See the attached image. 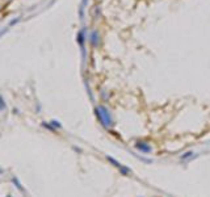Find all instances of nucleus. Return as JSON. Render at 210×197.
Returning a JSON list of instances; mask_svg holds the SVG:
<instances>
[{
    "label": "nucleus",
    "instance_id": "nucleus-4",
    "mask_svg": "<svg viewBox=\"0 0 210 197\" xmlns=\"http://www.w3.org/2000/svg\"><path fill=\"white\" fill-rule=\"evenodd\" d=\"M3 109H5V104L3 101V97L0 96V110H3Z\"/></svg>",
    "mask_w": 210,
    "mask_h": 197
},
{
    "label": "nucleus",
    "instance_id": "nucleus-2",
    "mask_svg": "<svg viewBox=\"0 0 210 197\" xmlns=\"http://www.w3.org/2000/svg\"><path fill=\"white\" fill-rule=\"evenodd\" d=\"M137 148H138V150H142V151H145V152H148L151 150L150 147H148L147 145H145V143H138L137 145Z\"/></svg>",
    "mask_w": 210,
    "mask_h": 197
},
{
    "label": "nucleus",
    "instance_id": "nucleus-3",
    "mask_svg": "<svg viewBox=\"0 0 210 197\" xmlns=\"http://www.w3.org/2000/svg\"><path fill=\"white\" fill-rule=\"evenodd\" d=\"M12 183H13V184H15V185H16V187H17V188H18V189H21V190H24V188H23V185H21V184H20V183H18V180H17V179H16V177H13V179H12Z\"/></svg>",
    "mask_w": 210,
    "mask_h": 197
},
{
    "label": "nucleus",
    "instance_id": "nucleus-1",
    "mask_svg": "<svg viewBox=\"0 0 210 197\" xmlns=\"http://www.w3.org/2000/svg\"><path fill=\"white\" fill-rule=\"evenodd\" d=\"M98 118H100V121L104 123L105 126H110L112 125V120H110V116H109V112H108L105 108H98V110H96Z\"/></svg>",
    "mask_w": 210,
    "mask_h": 197
},
{
    "label": "nucleus",
    "instance_id": "nucleus-5",
    "mask_svg": "<svg viewBox=\"0 0 210 197\" xmlns=\"http://www.w3.org/2000/svg\"><path fill=\"white\" fill-rule=\"evenodd\" d=\"M7 197H12V196H7Z\"/></svg>",
    "mask_w": 210,
    "mask_h": 197
}]
</instances>
